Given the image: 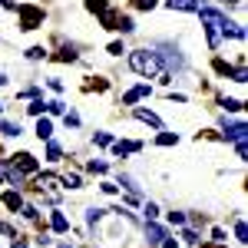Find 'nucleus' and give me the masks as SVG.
Segmentation results:
<instances>
[{"label": "nucleus", "mask_w": 248, "mask_h": 248, "mask_svg": "<svg viewBox=\"0 0 248 248\" xmlns=\"http://www.w3.org/2000/svg\"><path fill=\"white\" fill-rule=\"evenodd\" d=\"M225 139H245V123H235V126H229V133H225Z\"/></svg>", "instance_id": "13"}, {"label": "nucleus", "mask_w": 248, "mask_h": 248, "mask_svg": "<svg viewBox=\"0 0 248 248\" xmlns=\"http://www.w3.org/2000/svg\"><path fill=\"white\" fill-rule=\"evenodd\" d=\"M169 222H172V225H182V222H186V215H182V212H169Z\"/></svg>", "instance_id": "24"}, {"label": "nucleus", "mask_w": 248, "mask_h": 248, "mask_svg": "<svg viewBox=\"0 0 248 248\" xmlns=\"http://www.w3.org/2000/svg\"><path fill=\"white\" fill-rule=\"evenodd\" d=\"M166 60H169V66H175V70L182 66V57H179V53H172V50H166Z\"/></svg>", "instance_id": "21"}, {"label": "nucleus", "mask_w": 248, "mask_h": 248, "mask_svg": "<svg viewBox=\"0 0 248 248\" xmlns=\"http://www.w3.org/2000/svg\"><path fill=\"white\" fill-rule=\"evenodd\" d=\"M0 129H3V136H20V126H14V123H0Z\"/></svg>", "instance_id": "20"}, {"label": "nucleus", "mask_w": 248, "mask_h": 248, "mask_svg": "<svg viewBox=\"0 0 248 248\" xmlns=\"http://www.w3.org/2000/svg\"><path fill=\"white\" fill-rule=\"evenodd\" d=\"M20 23H23V30H37L40 23H43V10L23 3V7H20Z\"/></svg>", "instance_id": "3"}, {"label": "nucleus", "mask_w": 248, "mask_h": 248, "mask_svg": "<svg viewBox=\"0 0 248 248\" xmlns=\"http://www.w3.org/2000/svg\"><path fill=\"white\" fill-rule=\"evenodd\" d=\"M136 7H139V10H153L155 7V0H133Z\"/></svg>", "instance_id": "26"}, {"label": "nucleus", "mask_w": 248, "mask_h": 248, "mask_svg": "<svg viewBox=\"0 0 248 248\" xmlns=\"http://www.w3.org/2000/svg\"><path fill=\"white\" fill-rule=\"evenodd\" d=\"M43 106H46V103H43V99H33V103H30V106H27V109H30V113H33V116H40V113H43Z\"/></svg>", "instance_id": "22"}, {"label": "nucleus", "mask_w": 248, "mask_h": 248, "mask_svg": "<svg viewBox=\"0 0 248 248\" xmlns=\"http://www.w3.org/2000/svg\"><path fill=\"white\" fill-rule=\"evenodd\" d=\"M155 142H159V146H172V142H179V136H175V133H162Z\"/></svg>", "instance_id": "18"}, {"label": "nucleus", "mask_w": 248, "mask_h": 248, "mask_svg": "<svg viewBox=\"0 0 248 248\" xmlns=\"http://www.w3.org/2000/svg\"><path fill=\"white\" fill-rule=\"evenodd\" d=\"M43 57H46L43 46H30V50H27V60H43Z\"/></svg>", "instance_id": "19"}, {"label": "nucleus", "mask_w": 248, "mask_h": 248, "mask_svg": "<svg viewBox=\"0 0 248 248\" xmlns=\"http://www.w3.org/2000/svg\"><path fill=\"white\" fill-rule=\"evenodd\" d=\"M172 10H186V14H195L199 10V0H169Z\"/></svg>", "instance_id": "7"}, {"label": "nucleus", "mask_w": 248, "mask_h": 248, "mask_svg": "<svg viewBox=\"0 0 248 248\" xmlns=\"http://www.w3.org/2000/svg\"><path fill=\"white\" fill-rule=\"evenodd\" d=\"M235 238L245 242V222H242V218H238V225H235Z\"/></svg>", "instance_id": "25"}, {"label": "nucleus", "mask_w": 248, "mask_h": 248, "mask_svg": "<svg viewBox=\"0 0 248 248\" xmlns=\"http://www.w3.org/2000/svg\"><path fill=\"white\" fill-rule=\"evenodd\" d=\"M109 53H113V57H119V53H126V50H123V43H109Z\"/></svg>", "instance_id": "31"}, {"label": "nucleus", "mask_w": 248, "mask_h": 248, "mask_svg": "<svg viewBox=\"0 0 248 248\" xmlns=\"http://www.w3.org/2000/svg\"><path fill=\"white\" fill-rule=\"evenodd\" d=\"M86 7H90L93 14H103V10H109V7H106V0H86Z\"/></svg>", "instance_id": "17"}, {"label": "nucleus", "mask_w": 248, "mask_h": 248, "mask_svg": "<svg viewBox=\"0 0 248 248\" xmlns=\"http://www.w3.org/2000/svg\"><path fill=\"white\" fill-rule=\"evenodd\" d=\"M136 119H142V123H149V126H155V129L162 126V123H159V116H155V113H149V109H136Z\"/></svg>", "instance_id": "10"}, {"label": "nucleus", "mask_w": 248, "mask_h": 248, "mask_svg": "<svg viewBox=\"0 0 248 248\" xmlns=\"http://www.w3.org/2000/svg\"><path fill=\"white\" fill-rule=\"evenodd\" d=\"M142 149V142H133V139H123V142H116L113 153L116 155H129V153H139Z\"/></svg>", "instance_id": "5"}, {"label": "nucleus", "mask_w": 248, "mask_h": 248, "mask_svg": "<svg viewBox=\"0 0 248 248\" xmlns=\"http://www.w3.org/2000/svg\"><path fill=\"white\" fill-rule=\"evenodd\" d=\"M3 172H7V179H10L14 186H23V172H20L14 162H3Z\"/></svg>", "instance_id": "9"}, {"label": "nucleus", "mask_w": 248, "mask_h": 248, "mask_svg": "<svg viewBox=\"0 0 248 248\" xmlns=\"http://www.w3.org/2000/svg\"><path fill=\"white\" fill-rule=\"evenodd\" d=\"M113 139H109V133H96V146H109Z\"/></svg>", "instance_id": "27"}, {"label": "nucleus", "mask_w": 248, "mask_h": 248, "mask_svg": "<svg viewBox=\"0 0 248 248\" xmlns=\"http://www.w3.org/2000/svg\"><path fill=\"white\" fill-rule=\"evenodd\" d=\"M222 106H225V109H232V113H238V109H242V103H238V99H225Z\"/></svg>", "instance_id": "23"}, {"label": "nucleus", "mask_w": 248, "mask_h": 248, "mask_svg": "<svg viewBox=\"0 0 248 248\" xmlns=\"http://www.w3.org/2000/svg\"><path fill=\"white\" fill-rule=\"evenodd\" d=\"M14 166H17L20 172H37V159L30 153H17L14 155Z\"/></svg>", "instance_id": "4"}, {"label": "nucleus", "mask_w": 248, "mask_h": 248, "mask_svg": "<svg viewBox=\"0 0 248 248\" xmlns=\"http://www.w3.org/2000/svg\"><path fill=\"white\" fill-rule=\"evenodd\" d=\"M129 66L139 77H162V60H159V53H149V50H133Z\"/></svg>", "instance_id": "1"}, {"label": "nucleus", "mask_w": 248, "mask_h": 248, "mask_svg": "<svg viewBox=\"0 0 248 248\" xmlns=\"http://www.w3.org/2000/svg\"><path fill=\"white\" fill-rule=\"evenodd\" d=\"M90 169H93V172H106V162H96V159H93V162H90Z\"/></svg>", "instance_id": "33"}, {"label": "nucleus", "mask_w": 248, "mask_h": 248, "mask_svg": "<svg viewBox=\"0 0 248 248\" xmlns=\"http://www.w3.org/2000/svg\"><path fill=\"white\" fill-rule=\"evenodd\" d=\"M3 205H7L10 212L23 209V199H20V192H3Z\"/></svg>", "instance_id": "8"}, {"label": "nucleus", "mask_w": 248, "mask_h": 248, "mask_svg": "<svg viewBox=\"0 0 248 248\" xmlns=\"http://www.w3.org/2000/svg\"><path fill=\"white\" fill-rule=\"evenodd\" d=\"M46 109L57 116V113H63V103H60V99H53V103H46Z\"/></svg>", "instance_id": "28"}, {"label": "nucleus", "mask_w": 248, "mask_h": 248, "mask_svg": "<svg viewBox=\"0 0 248 248\" xmlns=\"http://www.w3.org/2000/svg\"><path fill=\"white\" fill-rule=\"evenodd\" d=\"M57 248H70V245H57Z\"/></svg>", "instance_id": "36"}, {"label": "nucleus", "mask_w": 248, "mask_h": 248, "mask_svg": "<svg viewBox=\"0 0 248 248\" xmlns=\"http://www.w3.org/2000/svg\"><path fill=\"white\" fill-rule=\"evenodd\" d=\"M142 96H149V86L142 83V86H136V90H129V93L123 96V106H133L136 99H142Z\"/></svg>", "instance_id": "6"}, {"label": "nucleus", "mask_w": 248, "mask_h": 248, "mask_svg": "<svg viewBox=\"0 0 248 248\" xmlns=\"http://www.w3.org/2000/svg\"><path fill=\"white\" fill-rule=\"evenodd\" d=\"M162 248H179V245H175V238H162Z\"/></svg>", "instance_id": "34"}, {"label": "nucleus", "mask_w": 248, "mask_h": 248, "mask_svg": "<svg viewBox=\"0 0 248 248\" xmlns=\"http://www.w3.org/2000/svg\"><path fill=\"white\" fill-rule=\"evenodd\" d=\"M50 225H53V232H66V229H70V222H66V215H63V212H53Z\"/></svg>", "instance_id": "11"}, {"label": "nucleus", "mask_w": 248, "mask_h": 248, "mask_svg": "<svg viewBox=\"0 0 248 248\" xmlns=\"http://www.w3.org/2000/svg\"><path fill=\"white\" fill-rule=\"evenodd\" d=\"M14 248H27V242H17V238H14Z\"/></svg>", "instance_id": "35"}, {"label": "nucleus", "mask_w": 248, "mask_h": 248, "mask_svg": "<svg viewBox=\"0 0 248 248\" xmlns=\"http://www.w3.org/2000/svg\"><path fill=\"white\" fill-rule=\"evenodd\" d=\"M155 215H159V209H155V205H153V202H149V205H146V218H149V222H153V218H155Z\"/></svg>", "instance_id": "30"}, {"label": "nucleus", "mask_w": 248, "mask_h": 248, "mask_svg": "<svg viewBox=\"0 0 248 248\" xmlns=\"http://www.w3.org/2000/svg\"><path fill=\"white\" fill-rule=\"evenodd\" d=\"M37 136L40 139H50V136H53V123H50V119H40L37 123Z\"/></svg>", "instance_id": "12"}, {"label": "nucleus", "mask_w": 248, "mask_h": 248, "mask_svg": "<svg viewBox=\"0 0 248 248\" xmlns=\"http://www.w3.org/2000/svg\"><path fill=\"white\" fill-rule=\"evenodd\" d=\"M57 60H60V63H73V60H77V53H73V46H63V50L57 53Z\"/></svg>", "instance_id": "15"}, {"label": "nucleus", "mask_w": 248, "mask_h": 248, "mask_svg": "<svg viewBox=\"0 0 248 248\" xmlns=\"http://www.w3.org/2000/svg\"><path fill=\"white\" fill-rule=\"evenodd\" d=\"M162 238H166V229H159V225H149V245H162Z\"/></svg>", "instance_id": "14"}, {"label": "nucleus", "mask_w": 248, "mask_h": 248, "mask_svg": "<svg viewBox=\"0 0 248 248\" xmlns=\"http://www.w3.org/2000/svg\"><path fill=\"white\" fill-rule=\"evenodd\" d=\"M195 14H202V20H205L209 27H218V30L225 33V37H235V40H242V37H245V30H242L238 23H232V20L225 17V14H218V10H212V7H205V10L199 7Z\"/></svg>", "instance_id": "2"}, {"label": "nucleus", "mask_w": 248, "mask_h": 248, "mask_svg": "<svg viewBox=\"0 0 248 248\" xmlns=\"http://www.w3.org/2000/svg\"><path fill=\"white\" fill-rule=\"evenodd\" d=\"M66 126H79V116L77 113H66Z\"/></svg>", "instance_id": "32"}, {"label": "nucleus", "mask_w": 248, "mask_h": 248, "mask_svg": "<svg viewBox=\"0 0 248 248\" xmlns=\"http://www.w3.org/2000/svg\"><path fill=\"white\" fill-rule=\"evenodd\" d=\"M60 155H63V149H60L57 142H50V146H46V159H50V162H57Z\"/></svg>", "instance_id": "16"}, {"label": "nucleus", "mask_w": 248, "mask_h": 248, "mask_svg": "<svg viewBox=\"0 0 248 248\" xmlns=\"http://www.w3.org/2000/svg\"><path fill=\"white\" fill-rule=\"evenodd\" d=\"M63 182H66V186H70V189H79V175H66V179H63Z\"/></svg>", "instance_id": "29"}]
</instances>
